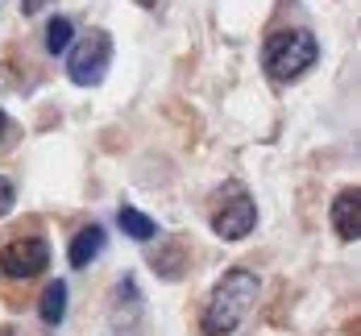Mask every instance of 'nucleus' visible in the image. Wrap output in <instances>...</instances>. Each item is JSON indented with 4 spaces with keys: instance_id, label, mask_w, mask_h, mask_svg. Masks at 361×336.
Masks as SVG:
<instances>
[{
    "instance_id": "1",
    "label": "nucleus",
    "mask_w": 361,
    "mask_h": 336,
    "mask_svg": "<svg viewBox=\"0 0 361 336\" xmlns=\"http://www.w3.org/2000/svg\"><path fill=\"white\" fill-rule=\"evenodd\" d=\"M257 291H262V282H257V274H253V270H245V266L224 270V278L212 287L208 307H204V336L237 332V328H241V320L250 316V307L257 303Z\"/></svg>"
},
{
    "instance_id": "2",
    "label": "nucleus",
    "mask_w": 361,
    "mask_h": 336,
    "mask_svg": "<svg viewBox=\"0 0 361 336\" xmlns=\"http://www.w3.org/2000/svg\"><path fill=\"white\" fill-rule=\"evenodd\" d=\"M320 58V46L312 30H279L262 46V67L274 83H295L303 71H312Z\"/></svg>"
},
{
    "instance_id": "3",
    "label": "nucleus",
    "mask_w": 361,
    "mask_h": 336,
    "mask_svg": "<svg viewBox=\"0 0 361 336\" xmlns=\"http://www.w3.org/2000/svg\"><path fill=\"white\" fill-rule=\"evenodd\" d=\"M112 67V37L104 30H92L83 42H71L67 50V75L79 87H96Z\"/></svg>"
},
{
    "instance_id": "4",
    "label": "nucleus",
    "mask_w": 361,
    "mask_h": 336,
    "mask_svg": "<svg viewBox=\"0 0 361 336\" xmlns=\"http://www.w3.org/2000/svg\"><path fill=\"white\" fill-rule=\"evenodd\" d=\"M253 224H257V204L250 199V191L241 183H228L216 212H212V232L224 237V241H241V237L253 232Z\"/></svg>"
},
{
    "instance_id": "5",
    "label": "nucleus",
    "mask_w": 361,
    "mask_h": 336,
    "mask_svg": "<svg viewBox=\"0 0 361 336\" xmlns=\"http://www.w3.org/2000/svg\"><path fill=\"white\" fill-rule=\"evenodd\" d=\"M50 266V245H46V237H13L4 249H0V270H4V278H17V282H25V278H37L42 270Z\"/></svg>"
},
{
    "instance_id": "6",
    "label": "nucleus",
    "mask_w": 361,
    "mask_h": 336,
    "mask_svg": "<svg viewBox=\"0 0 361 336\" xmlns=\"http://www.w3.org/2000/svg\"><path fill=\"white\" fill-rule=\"evenodd\" d=\"M332 228L341 241H357L361 232V195L357 187H345L336 199H332Z\"/></svg>"
},
{
    "instance_id": "7",
    "label": "nucleus",
    "mask_w": 361,
    "mask_h": 336,
    "mask_svg": "<svg viewBox=\"0 0 361 336\" xmlns=\"http://www.w3.org/2000/svg\"><path fill=\"white\" fill-rule=\"evenodd\" d=\"M104 245H109V232L100 224H87V228L75 232L71 249H67V261H71L75 270H83V266H92V261L104 254Z\"/></svg>"
},
{
    "instance_id": "8",
    "label": "nucleus",
    "mask_w": 361,
    "mask_h": 336,
    "mask_svg": "<svg viewBox=\"0 0 361 336\" xmlns=\"http://www.w3.org/2000/svg\"><path fill=\"white\" fill-rule=\"evenodd\" d=\"M37 316H42L46 328H59V324H63V316H67V282H63V278L46 282V291L37 299Z\"/></svg>"
},
{
    "instance_id": "9",
    "label": "nucleus",
    "mask_w": 361,
    "mask_h": 336,
    "mask_svg": "<svg viewBox=\"0 0 361 336\" xmlns=\"http://www.w3.org/2000/svg\"><path fill=\"white\" fill-rule=\"evenodd\" d=\"M116 224H121V232H125V237H133V241H154V237H158V224L149 220L145 212L129 208V204L116 212Z\"/></svg>"
},
{
    "instance_id": "10",
    "label": "nucleus",
    "mask_w": 361,
    "mask_h": 336,
    "mask_svg": "<svg viewBox=\"0 0 361 336\" xmlns=\"http://www.w3.org/2000/svg\"><path fill=\"white\" fill-rule=\"evenodd\" d=\"M149 266H154L162 278H179V274H183V245L171 241V245L154 249V254H149Z\"/></svg>"
},
{
    "instance_id": "11",
    "label": "nucleus",
    "mask_w": 361,
    "mask_h": 336,
    "mask_svg": "<svg viewBox=\"0 0 361 336\" xmlns=\"http://www.w3.org/2000/svg\"><path fill=\"white\" fill-rule=\"evenodd\" d=\"M71 42H75L71 17H50V25H46V50L63 54V50H71Z\"/></svg>"
},
{
    "instance_id": "12",
    "label": "nucleus",
    "mask_w": 361,
    "mask_h": 336,
    "mask_svg": "<svg viewBox=\"0 0 361 336\" xmlns=\"http://www.w3.org/2000/svg\"><path fill=\"white\" fill-rule=\"evenodd\" d=\"M13 204H17V187L0 175V216H8V212H13Z\"/></svg>"
},
{
    "instance_id": "13",
    "label": "nucleus",
    "mask_w": 361,
    "mask_h": 336,
    "mask_svg": "<svg viewBox=\"0 0 361 336\" xmlns=\"http://www.w3.org/2000/svg\"><path fill=\"white\" fill-rule=\"evenodd\" d=\"M4 129H8V112L0 108V137H4Z\"/></svg>"
},
{
    "instance_id": "14",
    "label": "nucleus",
    "mask_w": 361,
    "mask_h": 336,
    "mask_svg": "<svg viewBox=\"0 0 361 336\" xmlns=\"http://www.w3.org/2000/svg\"><path fill=\"white\" fill-rule=\"evenodd\" d=\"M0 336H17V332H13V328H0Z\"/></svg>"
}]
</instances>
